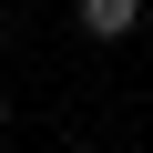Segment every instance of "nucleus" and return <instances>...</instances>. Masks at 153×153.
Segmentation results:
<instances>
[{
    "label": "nucleus",
    "mask_w": 153,
    "mask_h": 153,
    "mask_svg": "<svg viewBox=\"0 0 153 153\" xmlns=\"http://www.w3.org/2000/svg\"><path fill=\"white\" fill-rule=\"evenodd\" d=\"M133 21H143V0H82V31L92 41H123Z\"/></svg>",
    "instance_id": "nucleus-1"
},
{
    "label": "nucleus",
    "mask_w": 153,
    "mask_h": 153,
    "mask_svg": "<svg viewBox=\"0 0 153 153\" xmlns=\"http://www.w3.org/2000/svg\"><path fill=\"white\" fill-rule=\"evenodd\" d=\"M0 123H10V92H0Z\"/></svg>",
    "instance_id": "nucleus-2"
}]
</instances>
